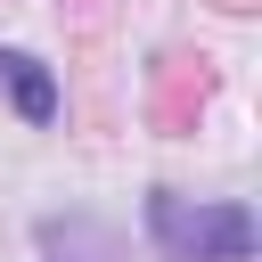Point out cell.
Masks as SVG:
<instances>
[{
    "mask_svg": "<svg viewBox=\"0 0 262 262\" xmlns=\"http://www.w3.org/2000/svg\"><path fill=\"white\" fill-rule=\"evenodd\" d=\"M147 237H156L164 262H246L262 246L246 205H229V196H172V188L147 196Z\"/></svg>",
    "mask_w": 262,
    "mask_h": 262,
    "instance_id": "cell-1",
    "label": "cell"
},
{
    "mask_svg": "<svg viewBox=\"0 0 262 262\" xmlns=\"http://www.w3.org/2000/svg\"><path fill=\"white\" fill-rule=\"evenodd\" d=\"M41 262H123V237L90 213H66V221H41Z\"/></svg>",
    "mask_w": 262,
    "mask_h": 262,
    "instance_id": "cell-2",
    "label": "cell"
},
{
    "mask_svg": "<svg viewBox=\"0 0 262 262\" xmlns=\"http://www.w3.org/2000/svg\"><path fill=\"white\" fill-rule=\"evenodd\" d=\"M0 82L16 90V115H25V123H49V115H57V82H49V66H41V57L0 49Z\"/></svg>",
    "mask_w": 262,
    "mask_h": 262,
    "instance_id": "cell-3",
    "label": "cell"
}]
</instances>
